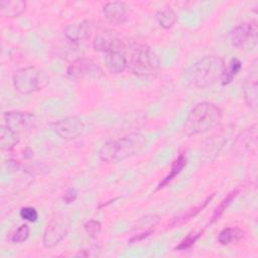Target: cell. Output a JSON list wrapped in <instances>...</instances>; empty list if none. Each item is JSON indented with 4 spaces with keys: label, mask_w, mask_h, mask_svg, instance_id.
Here are the masks:
<instances>
[{
    "label": "cell",
    "mask_w": 258,
    "mask_h": 258,
    "mask_svg": "<svg viewBox=\"0 0 258 258\" xmlns=\"http://www.w3.org/2000/svg\"><path fill=\"white\" fill-rule=\"evenodd\" d=\"M221 120L222 110L216 104L202 102L190 110L183 131L187 136L203 134L218 126Z\"/></svg>",
    "instance_id": "3957f363"
},
{
    "label": "cell",
    "mask_w": 258,
    "mask_h": 258,
    "mask_svg": "<svg viewBox=\"0 0 258 258\" xmlns=\"http://www.w3.org/2000/svg\"><path fill=\"white\" fill-rule=\"evenodd\" d=\"M92 28H93V24L90 20H82V21L67 25L64 27L63 33L69 40L73 42H77L89 37L92 31Z\"/></svg>",
    "instance_id": "5bb4252c"
},
{
    "label": "cell",
    "mask_w": 258,
    "mask_h": 258,
    "mask_svg": "<svg viewBox=\"0 0 258 258\" xmlns=\"http://www.w3.org/2000/svg\"><path fill=\"white\" fill-rule=\"evenodd\" d=\"M52 131L61 139L73 140L78 138L84 131V122L77 116H69L52 122L50 124Z\"/></svg>",
    "instance_id": "9c48e42d"
},
{
    "label": "cell",
    "mask_w": 258,
    "mask_h": 258,
    "mask_svg": "<svg viewBox=\"0 0 258 258\" xmlns=\"http://www.w3.org/2000/svg\"><path fill=\"white\" fill-rule=\"evenodd\" d=\"M224 68L225 62L221 56H205L184 72V83L190 88L207 89L221 81Z\"/></svg>",
    "instance_id": "6da1fadb"
},
{
    "label": "cell",
    "mask_w": 258,
    "mask_h": 258,
    "mask_svg": "<svg viewBox=\"0 0 258 258\" xmlns=\"http://www.w3.org/2000/svg\"><path fill=\"white\" fill-rule=\"evenodd\" d=\"M3 124L20 134L33 129L36 125V118L30 112L7 111L3 114Z\"/></svg>",
    "instance_id": "30bf717a"
},
{
    "label": "cell",
    "mask_w": 258,
    "mask_h": 258,
    "mask_svg": "<svg viewBox=\"0 0 258 258\" xmlns=\"http://www.w3.org/2000/svg\"><path fill=\"white\" fill-rule=\"evenodd\" d=\"M77 197H78V191L76 190V188L71 187L64 192V195L62 197V200L66 204H72L76 201Z\"/></svg>",
    "instance_id": "f1b7e54d"
},
{
    "label": "cell",
    "mask_w": 258,
    "mask_h": 258,
    "mask_svg": "<svg viewBox=\"0 0 258 258\" xmlns=\"http://www.w3.org/2000/svg\"><path fill=\"white\" fill-rule=\"evenodd\" d=\"M241 68H242L241 61L236 57L232 58L230 62L224 68V71L221 77V84L223 86L230 84L233 81V79L238 75Z\"/></svg>",
    "instance_id": "ffe728a7"
},
{
    "label": "cell",
    "mask_w": 258,
    "mask_h": 258,
    "mask_svg": "<svg viewBox=\"0 0 258 258\" xmlns=\"http://www.w3.org/2000/svg\"><path fill=\"white\" fill-rule=\"evenodd\" d=\"M29 237V226L27 224H22L11 236V242L14 244H20L26 241Z\"/></svg>",
    "instance_id": "d4e9b609"
},
{
    "label": "cell",
    "mask_w": 258,
    "mask_h": 258,
    "mask_svg": "<svg viewBox=\"0 0 258 258\" xmlns=\"http://www.w3.org/2000/svg\"><path fill=\"white\" fill-rule=\"evenodd\" d=\"M26 10L23 0H3L0 2V13L4 17H18Z\"/></svg>",
    "instance_id": "2e32d148"
},
{
    "label": "cell",
    "mask_w": 258,
    "mask_h": 258,
    "mask_svg": "<svg viewBox=\"0 0 258 258\" xmlns=\"http://www.w3.org/2000/svg\"><path fill=\"white\" fill-rule=\"evenodd\" d=\"M20 140V134L14 132L6 125L2 123L0 133V146L2 150H11L14 148Z\"/></svg>",
    "instance_id": "ac0fdd59"
},
{
    "label": "cell",
    "mask_w": 258,
    "mask_h": 258,
    "mask_svg": "<svg viewBox=\"0 0 258 258\" xmlns=\"http://www.w3.org/2000/svg\"><path fill=\"white\" fill-rule=\"evenodd\" d=\"M101 223L96 220H90L84 224V229L86 233L92 238H95L101 232Z\"/></svg>",
    "instance_id": "4316f807"
},
{
    "label": "cell",
    "mask_w": 258,
    "mask_h": 258,
    "mask_svg": "<svg viewBox=\"0 0 258 258\" xmlns=\"http://www.w3.org/2000/svg\"><path fill=\"white\" fill-rule=\"evenodd\" d=\"M12 81L17 92L22 95H27L46 87L49 83V77L42 70L29 66L16 70L13 74Z\"/></svg>",
    "instance_id": "277c9868"
},
{
    "label": "cell",
    "mask_w": 258,
    "mask_h": 258,
    "mask_svg": "<svg viewBox=\"0 0 258 258\" xmlns=\"http://www.w3.org/2000/svg\"><path fill=\"white\" fill-rule=\"evenodd\" d=\"M244 238V232L237 227L224 228L218 235V241L223 246L239 243Z\"/></svg>",
    "instance_id": "e0dca14e"
},
{
    "label": "cell",
    "mask_w": 258,
    "mask_h": 258,
    "mask_svg": "<svg viewBox=\"0 0 258 258\" xmlns=\"http://www.w3.org/2000/svg\"><path fill=\"white\" fill-rule=\"evenodd\" d=\"M202 236V232L199 233H189L185 238H183L180 243L174 248L175 250H187L189 249Z\"/></svg>",
    "instance_id": "484cf974"
},
{
    "label": "cell",
    "mask_w": 258,
    "mask_h": 258,
    "mask_svg": "<svg viewBox=\"0 0 258 258\" xmlns=\"http://www.w3.org/2000/svg\"><path fill=\"white\" fill-rule=\"evenodd\" d=\"M238 189H235V190H232L231 192L228 194V196L220 203V205L216 208V210L214 211L212 217H211V220L209 222V224H214L216 221H218L220 219V217L223 215V213L225 212V210L229 207V205L234 201V199L237 197L238 195Z\"/></svg>",
    "instance_id": "603a6c76"
},
{
    "label": "cell",
    "mask_w": 258,
    "mask_h": 258,
    "mask_svg": "<svg viewBox=\"0 0 258 258\" xmlns=\"http://www.w3.org/2000/svg\"><path fill=\"white\" fill-rule=\"evenodd\" d=\"M214 196H215V194H212V195L209 196L201 205H199V206H197V207H195V208L188 210V211H187L186 213H184L183 215H181V216H179V217H176V218L172 221L171 225H173V226L182 225V224H184L185 222L189 221L191 218L196 217L200 212H202V211L206 208V206H207L208 203L214 198Z\"/></svg>",
    "instance_id": "44dd1931"
},
{
    "label": "cell",
    "mask_w": 258,
    "mask_h": 258,
    "mask_svg": "<svg viewBox=\"0 0 258 258\" xmlns=\"http://www.w3.org/2000/svg\"><path fill=\"white\" fill-rule=\"evenodd\" d=\"M147 140L140 133H130L106 142L99 151V157L106 163H117L140 153Z\"/></svg>",
    "instance_id": "7a4b0ae2"
},
{
    "label": "cell",
    "mask_w": 258,
    "mask_h": 258,
    "mask_svg": "<svg viewBox=\"0 0 258 258\" xmlns=\"http://www.w3.org/2000/svg\"><path fill=\"white\" fill-rule=\"evenodd\" d=\"M152 232H153L152 230H147V231H145V232H143V233H140V234L134 235L132 238H130V240H129L128 242H129V243L139 242V241H141V240L145 239L146 237H148L149 235H151V233H152Z\"/></svg>",
    "instance_id": "f546056e"
},
{
    "label": "cell",
    "mask_w": 258,
    "mask_h": 258,
    "mask_svg": "<svg viewBox=\"0 0 258 258\" xmlns=\"http://www.w3.org/2000/svg\"><path fill=\"white\" fill-rule=\"evenodd\" d=\"M69 220L64 215L57 214L47 224L43 236L42 244L45 248L55 247L68 234Z\"/></svg>",
    "instance_id": "52a82bcc"
},
{
    "label": "cell",
    "mask_w": 258,
    "mask_h": 258,
    "mask_svg": "<svg viewBox=\"0 0 258 258\" xmlns=\"http://www.w3.org/2000/svg\"><path fill=\"white\" fill-rule=\"evenodd\" d=\"M106 54L107 55L105 58V63L108 71L111 74H115V75L121 74L128 67L126 48L124 43L120 39L115 38L113 40Z\"/></svg>",
    "instance_id": "ba28073f"
},
{
    "label": "cell",
    "mask_w": 258,
    "mask_h": 258,
    "mask_svg": "<svg viewBox=\"0 0 258 258\" xmlns=\"http://www.w3.org/2000/svg\"><path fill=\"white\" fill-rule=\"evenodd\" d=\"M257 22L255 20L243 22L232 29L230 32L231 43L235 47H243L250 42L255 44L257 40Z\"/></svg>",
    "instance_id": "8fae6325"
},
{
    "label": "cell",
    "mask_w": 258,
    "mask_h": 258,
    "mask_svg": "<svg viewBox=\"0 0 258 258\" xmlns=\"http://www.w3.org/2000/svg\"><path fill=\"white\" fill-rule=\"evenodd\" d=\"M20 217L28 222H35L38 218V213L33 207H23L19 212Z\"/></svg>",
    "instance_id": "83f0119b"
},
{
    "label": "cell",
    "mask_w": 258,
    "mask_h": 258,
    "mask_svg": "<svg viewBox=\"0 0 258 258\" xmlns=\"http://www.w3.org/2000/svg\"><path fill=\"white\" fill-rule=\"evenodd\" d=\"M156 20L160 27L164 29L171 28L176 22V14L170 7H165L156 14Z\"/></svg>",
    "instance_id": "7402d4cb"
},
{
    "label": "cell",
    "mask_w": 258,
    "mask_h": 258,
    "mask_svg": "<svg viewBox=\"0 0 258 258\" xmlns=\"http://www.w3.org/2000/svg\"><path fill=\"white\" fill-rule=\"evenodd\" d=\"M103 14L109 23L113 25L123 24L127 20V5L121 1L108 2L103 7Z\"/></svg>",
    "instance_id": "4fadbf2b"
},
{
    "label": "cell",
    "mask_w": 258,
    "mask_h": 258,
    "mask_svg": "<svg viewBox=\"0 0 258 258\" xmlns=\"http://www.w3.org/2000/svg\"><path fill=\"white\" fill-rule=\"evenodd\" d=\"M257 74L256 72L251 73L243 84V95L247 106L251 109L256 110L258 105V85H257Z\"/></svg>",
    "instance_id": "9a60e30c"
},
{
    "label": "cell",
    "mask_w": 258,
    "mask_h": 258,
    "mask_svg": "<svg viewBox=\"0 0 258 258\" xmlns=\"http://www.w3.org/2000/svg\"><path fill=\"white\" fill-rule=\"evenodd\" d=\"M115 38L104 33H98L93 41V46L95 50L97 51H102V52H107Z\"/></svg>",
    "instance_id": "cb8c5ba5"
},
{
    "label": "cell",
    "mask_w": 258,
    "mask_h": 258,
    "mask_svg": "<svg viewBox=\"0 0 258 258\" xmlns=\"http://www.w3.org/2000/svg\"><path fill=\"white\" fill-rule=\"evenodd\" d=\"M257 148V125L254 124L250 128L246 129L241 135L236 139L234 143L233 150L237 153H253Z\"/></svg>",
    "instance_id": "7c38bea8"
},
{
    "label": "cell",
    "mask_w": 258,
    "mask_h": 258,
    "mask_svg": "<svg viewBox=\"0 0 258 258\" xmlns=\"http://www.w3.org/2000/svg\"><path fill=\"white\" fill-rule=\"evenodd\" d=\"M104 75L103 70L98 62L91 58L81 57L74 60L67 70V76L71 81L98 80Z\"/></svg>",
    "instance_id": "8992f818"
},
{
    "label": "cell",
    "mask_w": 258,
    "mask_h": 258,
    "mask_svg": "<svg viewBox=\"0 0 258 258\" xmlns=\"http://www.w3.org/2000/svg\"><path fill=\"white\" fill-rule=\"evenodd\" d=\"M130 71L138 77L154 76L160 68L157 54L146 45L138 46L129 60Z\"/></svg>",
    "instance_id": "5b68a950"
},
{
    "label": "cell",
    "mask_w": 258,
    "mask_h": 258,
    "mask_svg": "<svg viewBox=\"0 0 258 258\" xmlns=\"http://www.w3.org/2000/svg\"><path fill=\"white\" fill-rule=\"evenodd\" d=\"M185 165H186V158H185L184 154L181 153L173 161L168 174L159 182V184L157 186V189H160V188L164 187L166 184H168L174 177H176V175H178L180 173V171L184 168Z\"/></svg>",
    "instance_id": "d6986e66"
}]
</instances>
